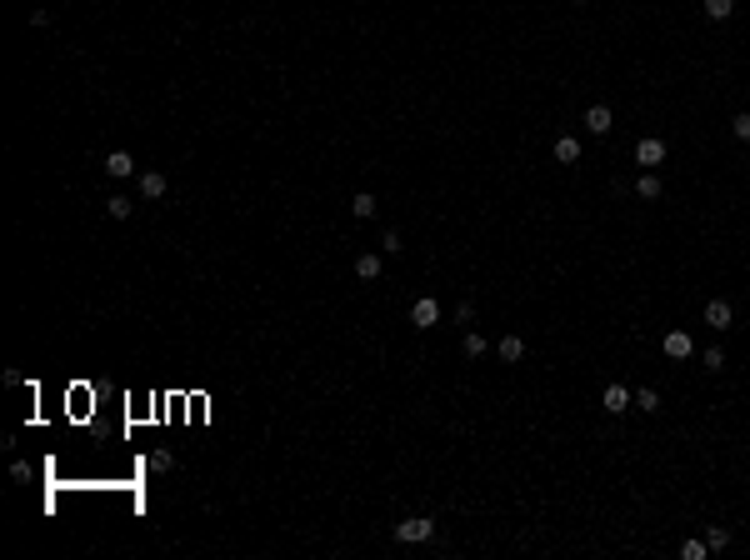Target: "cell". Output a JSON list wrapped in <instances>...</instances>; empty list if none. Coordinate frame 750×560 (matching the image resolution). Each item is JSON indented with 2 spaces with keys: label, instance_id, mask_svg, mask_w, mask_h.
I'll return each instance as SVG.
<instances>
[{
  "label": "cell",
  "instance_id": "obj_1",
  "mask_svg": "<svg viewBox=\"0 0 750 560\" xmlns=\"http://www.w3.org/2000/svg\"><path fill=\"white\" fill-rule=\"evenodd\" d=\"M430 535H435V521H425V516H411V521L395 525V540H406V545H421Z\"/></svg>",
  "mask_w": 750,
  "mask_h": 560
},
{
  "label": "cell",
  "instance_id": "obj_2",
  "mask_svg": "<svg viewBox=\"0 0 750 560\" xmlns=\"http://www.w3.org/2000/svg\"><path fill=\"white\" fill-rule=\"evenodd\" d=\"M660 351L670 355V360H685L690 351H696V341H690L685 330H665V341H660Z\"/></svg>",
  "mask_w": 750,
  "mask_h": 560
},
{
  "label": "cell",
  "instance_id": "obj_3",
  "mask_svg": "<svg viewBox=\"0 0 750 560\" xmlns=\"http://www.w3.org/2000/svg\"><path fill=\"white\" fill-rule=\"evenodd\" d=\"M636 160L646 165V171H655V165L665 160V140H655V135H646V140L636 145Z\"/></svg>",
  "mask_w": 750,
  "mask_h": 560
},
{
  "label": "cell",
  "instance_id": "obj_4",
  "mask_svg": "<svg viewBox=\"0 0 750 560\" xmlns=\"http://www.w3.org/2000/svg\"><path fill=\"white\" fill-rule=\"evenodd\" d=\"M435 320H440V305H435V300H430V296H425V300H416V305H411V325H416V330H430V325H435Z\"/></svg>",
  "mask_w": 750,
  "mask_h": 560
},
{
  "label": "cell",
  "instance_id": "obj_5",
  "mask_svg": "<svg viewBox=\"0 0 750 560\" xmlns=\"http://www.w3.org/2000/svg\"><path fill=\"white\" fill-rule=\"evenodd\" d=\"M706 320H710V330H730V325H735L730 300H710V305H706Z\"/></svg>",
  "mask_w": 750,
  "mask_h": 560
},
{
  "label": "cell",
  "instance_id": "obj_6",
  "mask_svg": "<svg viewBox=\"0 0 750 560\" xmlns=\"http://www.w3.org/2000/svg\"><path fill=\"white\" fill-rule=\"evenodd\" d=\"M630 401H636V396H630V390H625V385H605V396H600V406H605L610 415H620V410H630Z\"/></svg>",
  "mask_w": 750,
  "mask_h": 560
},
{
  "label": "cell",
  "instance_id": "obj_7",
  "mask_svg": "<svg viewBox=\"0 0 750 560\" xmlns=\"http://www.w3.org/2000/svg\"><path fill=\"white\" fill-rule=\"evenodd\" d=\"M610 126H615V116H610V105H591V110H586V130H591V135H605Z\"/></svg>",
  "mask_w": 750,
  "mask_h": 560
},
{
  "label": "cell",
  "instance_id": "obj_8",
  "mask_svg": "<svg viewBox=\"0 0 750 560\" xmlns=\"http://www.w3.org/2000/svg\"><path fill=\"white\" fill-rule=\"evenodd\" d=\"M105 171H110V176H135V155H131V150H110V155H105Z\"/></svg>",
  "mask_w": 750,
  "mask_h": 560
},
{
  "label": "cell",
  "instance_id": "obj_9",
  "mask_svg": "<svg viewBox=\"0 0 750 560\" xmlns=\"http://www.w3.org/2000/svg\"><path fill=\"white\" fill-rule=\"evenodd\" d=\"M555 160H560V165H575V160H581V140L560 135V140H555Z\"/></svg>",
  "mask_w": 750,
  "mask_h": 560
},
{
  "label": "cell",
  "instance_id": "obj_10",
  "mask_svg": "<svg viewBox=\"0 0 750 560\" xmlns=\"http://www.w3.org/2000/svg\"><path fill=\"white\" fill-rule=\"evenodd\" d=\"M140 195H145V200H160V195H165V176H160V171H145V176H140Z\"/></svg>",
  "mask_w": 750,
  "mask_h": 560
},
{
  "label": "cell",
  "instance_id": "obj_11",
  "mask_svg": "<svg viewBox=\"0 0 750 560\" xmlns=\"http://www.w3.org/2000/svg\"><path fill=\"white\" fill-rule=\"evenodd\" d=\"M380 265H385V260H380L375 250H370V255H356V275H361V280H380Z\"/></svg>",
  "mask_w": 750,
  "mask_h": 560
},
{
  "label": "cell",
  "instance_id": "obj_12",
  "mask_svg": "<svg viewBox=\"0 0 750 560\" xmlns=\"http://www.w3.org/2000/svg\"><path fill=\"white\" fill-rule=\"evenodd\" d=\"M521 355H526V341H521V335H505V341H500V360H510V365H515Z\"/></svg>",
  "mask_w": 750,
  "mask_h": 560
},
{
  "label": "cell",
  "instance_id": "obj_13",
  "mask_svg": "<svg viewBox=\"0 0 750 560\" xmlns=\"http://www.w3.org/2000/svg\"><path fill=\"white\" fill-rule=\"evenodd\" d=\"M636 195H641V200H655V195H660V176H655V171H646V176L636 181Z\"/></svg>",
  "mask_w": 750,
  "mask_h": 560
},
{
  "label": "cell",
  "instance_id": "obj_14",
  "mask_svg": "<svg viewBox=\"0 0 750 560\" xmlns=\"http://www.w3.org/2000/svg\"><path fill=\"white\" fill-rule=\"evenodd\" d=\"M636 406H641L646 415H655V410H660V390H651V385H641V390H636Z\"/></svg>",
  "mask_w": 750,
  "mask_h": 560
},
{
  "label": "cell",
  "instance_id": "obj_15",
  "mask_svg": "<svg viewBox=\"0 0 750 560\" xmlns=\"http://www.w3.org/2000/svg\"><path fill=\"white\" fill-rule=\"evenodd\" d=\"M351 210H356L361 220H370V215H375V195H370V190H361V195L351 200Z\"/></svg>",
  "mask_w": 750,
  "mask_h": 560
},
{
  "label": "cell",
  "instance_id": "obj_16",
  "mask_svg": "<svg viewBox=\"0 0 750 560\" xmlns=\"http://www.w3.org/2000/svg\"><path fill=\"white\" fill-rule=\"evenodd\" d=\"M460 351H466V360H471V355H485V335L466 330V341H460Z\"/></svg>",
  "mask_w": 750,
  "mask_h": 560
},
{
  "label": "cell",
  "instance_id": "obj_17",
  "mask_svg": "<svg viewBox=\"0 0 750 560\" xmlns=\"http://www.w3.org/2000/svg\"><path fill=\"white\" fill-rule=\"evenodd\" d=\"M730 11H735V0H706V16H710V20H730Z\"/></svg>",
  "mask_w": 750,
  "mask_h": 560
},
{
  "label": "cell",
  "instance_id": "obj_18",
  "mask_svg": "<svg viewBox=\"0 0 750 560\" xmlns=\"http://www.w3.org/2000/svg\"><path fill=\"white\" fill-rule=\"evenodd\" d=\"M706 545H710V550H725V545H730V530H725V525H710V530H706Z\"/></svg>",
  "mask_w": 750,
  "mask_h": 560
},
{
  "label": "cell",
  "instance_id": "obj_19",
  "mask_svg": "<svg viewBox=\"0 0 750 560\" xmlns=\"http://www.w3.org/2000/svg\"><path fill=\"white\" fill-rule=\"evenodd\" d=\"M680 555H685V560H706V555H710V545H706V540H685V545H680Z\"/></svg>",
  "mask_w": 750,
  "mask_h": 560
},
{
  "label": "cell",
  "instance_id": "obj_20",
  "mask_svg": "<svg viewBox=\"0 0 750 560\" xmlns=\"http://www.w3.org/2000/svg\"><path fill=\"white\" fill-rule=\"evenodd\" d=\"M145 465H150V470H170V465H176V456H170V451H150Z\"/></svg>",
  "mask_w": 750,
  "mask_h": 560
},
{
  "label": "cell",
  "instance_id": "obj_21",
  "mask_svg": "<svg viewBox=\"0 0 750 560\" xmlns=\"http://www.w3.org/2000/svg\"><path fill=\"white\" fill-rule=\"evenodd\" d=\"M131 210H135V205H131V200H126V195H110V215H115V220H126V215H131Z\"/></svg>",
  "mask_w": 750,
  "mask_h": 560
},
{
  "label": "cell",
  "instance_id": "obj_22",
  "mask_svg": "<svg viewBox=\"0 0 750 560\" xmlns=\"http://www.w3.org/2000/svg\"><path fill=\"white\" fill-rule=\"evenodd\" d=\"M400 245H406V241H400V236H395V231H385V236H380V255H395V250H400Z\"/></svg>",
  "mask_w": 750,
  "mask_h": 560
},
{
  "label": "cell",
  "instance_id": "obj_23",
  "mask_svg": "<svg viewBox=\"0 0 750 560\" xmlns=\"http://www.w3.org/2000/svg\"><path fill=\"white\" fill-rule=\"evenodd\" d=\"M730 130H735V140H750V116H735Z\"/></svg>",
  "mask_w": 750,
  "mask_h": 560
},
{
  "label": "cell",
  "instance_id": "obj_24",
  "mask_svg": "<svg viewBox=\"0 0 750 560\" xmlns=\"http://www.w3.org/2000/svg\"><path fill=\"white\" fill-rule=\"evenodd\" d=\"M706 365H710V370H720V365H725V351H715V346H710V351H706Z\"/></svg>",
  "mask_w": 750,
  "mask_h": 560
},
{
  "label": "cell",
  "instance_id": "obj_25",
  "mask_svg": "<svg viewBox=\"0 0 750 560\" xmlns=\"http://www.w3.org/2000/svg\"><path fill=\"white\" fill-rule=\"evenodd\" d=\"M575 6H586V0H575Z\"/></svg>",
  "mask_w": 750,
  "mask_h": 560
}]
</instances>
